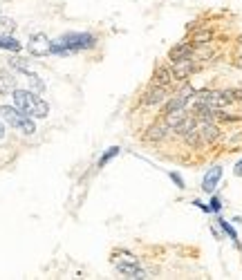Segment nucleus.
Instances as JSON below:
<instances>
[{
  "label": "nucleus",
  "instance_id": "obj_21",
  "mask_svg": "<svg viewBox=\"0 0 242 280\" xmlns=\"http://www.w3.org/2000/svg\"><path fill=\"white\" fill-rule=\"evenodd\" d=\"M168 177H171V182H173V184H175L177 188H180V191H184V188H186V182H184V177L180 175V173L171 171V173H168Z\"/></svg>",
  "mask_w": 242,
  "mask_h": 280
},
{
  "label": "nucleus",
  "instance_id": "obj_16",
  "mask_svg": "<svg viewBox=\"0 0 242 280\" xmlns=\"http://www.w3.org/2000/svg\"><path fill=\"white\" fill-rule=\"evenodd\" d=\"M14 30H16V23H14L12 18H7V16H0V38L12 36Z\"/></svg>",
  "mask_w": 242,
  "mask_h": 280
},
{
  "label": "nucleus",
  "instance_id": "obj_15",
  "mask_svg": "<svg viewBox=\"0 0 242 280\" xmlns=\"http://www.w3.org/2000/svg\"><path fill=\"white\" fill-rule=\"evenodd\" d=\"M0 50H7V52H21L23 50V45L16 41L14 36H5V38H0Z\"/></svg>",
  "mask_w": 242,
  "mask_h": 280
},
{
  "label": "nucleus",
  "instance_id": "obj_6",
  "mask_svg": "<svg viewBox=\"0 0 242 280\" xmlns=\"http://www.w3.org/2000/svg\"><path fill=\"white\" fill-rule=\"evenodd\" d=\"M171 96V90L168 88H162V85H155L151 83L148 90L142 94V105L146 108H155V105H164V101Z\"/></svg>",
  "mask_w": 242,
  "mask_h": 280
},
{
  "label": "nucleus",
  "instance_id": "obj_25",
  "mask_svg": "<svg viewBox=\"0 0 242 280\" xmlns=\"http://www.w3.org/2000/svg\"><path fill=\"white\" fill-rule=\"evenodd\" d=\"M5 137V125H3V121H0V139Z\"/></svg>",
  "mask_w": 242,
  "mask_h": 280
},
{
  "label": "nucleus",
  "instance_id": "obj_20",
  "mask_svg": "<svg viewBox=\"0 0 242 280\" xmlns=\"http://www.w3.org/2000/svg\"><path fill=\"white\" fill-rule=\"evenodd\" d=\"M27 79H30V85L36 90V92H43V90H45V83H43L36 74H32V72H30V74H27Z\"/></svg>",
  "mask_w": 242,
  "mask_h": 280
},
{
  "label": "nucleus",
  "instance_id": "obj_3",
  "mask_svg": "<svg viewBox=\"0 0 242 280\" xmlns=\"http://www.w3.org/2000/svg\"><path fill=\"white\" fill-rule=\"evenodd\" d=\"M112 264L124 278H151L142 267H139L137 255L130 253V251H126V249L114 251L112 253Z\"/></svg>",
  "mask_w": 242,
  "mask_h": 280
},
{
  "label": "nucleus",
  "instance_id": "obj_5",
  "mask_svg": "<svg viewBox=\"0 0 242 280\" xmlns=\"http://www.w3.org/2000/svg\"><path fill=\"white\" fill-rule=\"evenodd\" d=\"M171 67H173V74H175V81H177V83H186L188 76L195 74V72L200 70L202 65L195 61V56H193V59H182V61L171 63Z\"/></svg>",
  "mask_w": 242,
  "mask_h": 280
},
{
  "label": "nucleus",
  "instance_id": "obj_11",
  "mask_svg": "<svg viewBox=\"0 0 242 280\" xmlns=\"http://www.w3.org/2000/svg\"><path fill=\"white\" fill-rule=\"evenodd\" d=\"M168 134H173V132H171V128H168V125L164 123V119H159L157 123H153L151 128L146 130L144 139H146V142H153V144H159V142H164V139H166Z\"/></svg>",
  "mask_w": 242,
  "mask_h": 280
},
{
  "label": "nucleus",
  "instance_id": "obj_4",
  "mask_svg": "<svg viewBox=\"0 0 242 280\" xmlns=\"http://www.w3.org/2000/svg\"><path fill=\"white\" fill-rule=\"evenodd\" d=\"M0 114H3L5 121L12 125V128H16L18 132H23V134L36 132V123H34V119L27 117L25 112H21L16 105H3V108H0Z\"/></svg>",
  "mask_w": 242,
  "mask_h": 280
},
{
  "label": "nucleus",
  "instance_id": "obj_18",
  "mask_svg": "<svg viewBox=\"0 0 242 280\" xmlns=\"http://www.w3.org/2000/svg\"><path fill=\"white\" fill-rule=\"evenodd\" d=\"M119 153H121V148H119V146H112V148H108V151H105V153H103V155H101V157H99V166H101V168H103V166H105V164H108V162H112V159H114V157H117V155H119Z\"/></svg>",
  "mask_w": 242,
  "mask_h": 280
},
{
  "label": "nucleus",
  "instance_id": "obj_9",
  "mask_svg": "<svg viewBox=\"0 0 242 280\" xmlns=\"http://www.w3.org/2000/svg\"><path fill=\"white\" fill-rule=\"evenodd\" d=\"M195 52H197V47L193 45L191 41H182L168 50V63H175V61H182V59H193Z\"/></svg>",
  "mask_w": 242,
  "mask_h": 280
},
{
  "label": "nucleus",
  "instance_id": "obj_17",
  "mask_svg": "<svg viewBox=\"0 0 242 280\" xmlns=\"http://www.w3.org/2000/svg\"><path fill=\"white\" fill-rule=\"evenodd\" d=\"M9 65L14 67V70H18V72H23V74H30V63H27L25 59H18V56H12L9 59Z\"/></svg>",
  "mask_w": 242,
  "mask_h": 280
},
{
  "label": "nucleus",
  "instance_id": "obj_2",
  "mask_svg": "<svg viewBox=\"0 0 242 280\" xmlns=\"http://www.w3.org/2000/svg\"><path fill=\"white\" fill-rule=\"evenodd\" d=\"M12 99H14V105L32 119H45L50 114V105L34 92V90H14Z\"/></svg>",
  "mask_w": 242,
  "mask_h": 280
},
{
  "label": "nucleus",
  "instance_id": "obj_8",
  "mask_svg": "<svg viewBox=\"0 0 242 280\" xmlns=\"http://www.w3.org/2000/svg\"><path fill=\"white\" fill-rule=\"evenodd\" d=\"M151 83H155V85H162V88H168V90H173V85H177L175 74H173L171 63H168V65H157V67H155Z\"/></svg>",
  "mask_w": 242,
  "mask_h": 280
},
{
  "label": "nucleus",
  "instance_id": "obj_24",
  "mask_svg": "<svg viewBox=\"0 0 242 280\" xmlns=\"http://www.w3.org/2000/svg\"><path fill=\"white\" fill-rule=\"evenodd\" d=\"M233 175H235V177H242V159L233 166Z\"/></svg>",
  "mask_w": 242,
  "mask_h": 280
},
{
  "label": "nucleus",
  "instance_id": "obj_1",
  "mask_svg": "<svg viewBox=\"0 0 242 280\" xmlns=\"http://www.w3.org/2000/svg\"><path fill=\"white\" fill-rule=\"evenodd\" d=\"M99 38L90 32H70L63 34L56 41H52V54L59 56H70L76 52H85V50H94Z\"/></svg>",
  "mask_w": 242,
  "mask_h": 280
},
{
  "label": "nucleus",
  "instance_id": "obj_22",
  "mask_svg": "<svg viewBox=\"0 0 242 280\" xmlns=\"http://www.w3.org/2000/svg\"><path fill=\"white\" fill-rule=\"evenodd\" d=\"M193 206H195V209H200V211H204V213H211V209H209V204H204V202L202 200H193L191 202Z\"/></svg>",
  "mask_w": 242,
  "mask_h": 280
},
{
  "label": "nucleus",
  "instance_id": "obj_7",
  "mask_svg": "<svg viewBox=\"0 0 242 280\" xmlns=\"http://www.w3.org/2000/svg\"><path fill=\"white\" fill-rule=\"evenodd\" d=\"M27 50H30L32 56H47V54H52V41L43 32H36L30 36Z\"/></svg>",
  "mask_w": 242,
  "mask_h": 280
},
{
  "label": "nucleus",
  "instance_id": "obj_12",
  "mask_svg": "<svg viewBox=\"0 0 242 280\" xmlns=\"http://www.w3.org/2000/svg\"><path fill=\"white\" fill-rule=\"evenodd\" d=\"M217 226L224 231V235H229L235 249H242V242H240V238H238V231H235V226L231 224V222H226L224 218H220V215H217Z\"/></svg>",
  "mask_w": 242,
  "mask_h": 280
},
{
  "label": "nucleus",
  "instance_id": "obj_14",
  "mask_svg": "<svg viewBox=\"0 0 242 280\" xmlns=\"http://www.w3.org/2000/svg\"><path fill=\"white\" fill-rule=\"evenodd\" d=\"M213 41V30H197L195 34H193L191 43L195 47H204V45H211Z\"/></svg>",
  "mask_w": 242,
  "mask_h": 280
},
{
  "label": "nucleus",
  "instance_id": "obj_26",
  "mask_svg": "<svg viewBox=\"0 0 242 280\" xmlns=\"http://www.w3.org/2000/svg\"><path fill=\"white\" fill-rule=\"evenodd\" d=\"M233 222H235V224H242V218H240V215H235Z\"/></svg>",
  "mask_w": 242,
  "mask_h": 280
},
{
  "label": "nucleus",
  "instance_id": "obj_23",
  "mask_svg": "<svg viewBox=\"0 0 242 280\" xmlns=\"http://www.w3.org/2000/svg\"><path fill=\"white\" fill-rule=\"evenodd\" d=\"M211 233L215 235V240H222V238H224V231H220L217 226H213V224H211Z\"/></svg>",
  "mask_w": 242,
  "mask_h": 280
},
{
  "label": "nucleus",
  "instance_id": "obj_13",
  "mask_svg": "<svg viewBox=\"0 0 242 280\" xmlns=\"http://www.w3.org/2000/svg\"><path fill=\"white\" fill-rule=\"evenodd\" d=\"M16 90V79L7 70H0V94H7Z\"/></svg>",
  "mask_w": 242,
  "mask_h": 280
},
{
  "label": "nucleus",
  "instance_id": "obj_19",
  "mask_svg": "<svg viewBox=\"0 0 242 280\" xmlns=\"http://www.w3.org/2000/svg\"><path fill=\"white\" fill-rule=\"evenodd\" d=\"M209 209H211V213H215V215L222 213L224 204H222V197H220V195H215V193H213V195H211V202H209Z\"/></svg>",
  "mask_w": 242,
  "mask_h": 280
},
{
  "label": "nucleus",
  "instance_id": "obj_10",
  "mask_svg": "<svg viewBox=\"0 0 242 280\" xmlns=\"http://www.w3.org/2000/svg\"><path fill=\"white\" fill-rule=\"evenodd\" d=\"M222 175H224V168H222V166L209 168V171H206V175H204V180H202V191L209 193V195H213V193H215V188H217V184H220Z\"/></svg>",
  "mask_w": 242,
  "mask_h": 280
}]
</instances>
